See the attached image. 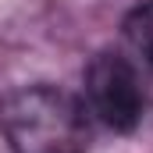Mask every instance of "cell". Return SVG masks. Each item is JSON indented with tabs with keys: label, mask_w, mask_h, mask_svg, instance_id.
Returning a JSON list of instances; mask_svg holds the SVG:
<instances>
[{
	"label": "cell",
	"mask_w": 153,
	"mask_h": 153,
	"mask_svg": "<svg viewBox=\"0 0 153 153\" xmlns=\"http://www.w3.org/2000/svg\"><path fill=\"white\" fill-rule=\"evenodd\" d=\"M0 132L11 153H85L89 111L61 85H22L0 100Z\"/></svg>",
	"instance_id": "1"
},
{
	"label": "cell",
	"mask_w": 153,
	"mask_h": 153,
	"mask_svg": "<svg viewBox=\"0 0 153 153\" xmlns=\"http://www.w3.org/2000/svg\"><path fill=\"white\" fill-rule=\"evenodd\" d=\"M125 36L132 43V50L153 68V0L135 7L128 18H125Z\"/></svg>",
	"instance_id": "3"
},
{
	"label": "cell",
	"mask_w": 153,
	"mask_h": 153,
	"mask_svg": "<svg viewBox=\"0 0 153 153\" xmlns=\"http://www.w3.org/2000/svg\"><path fill=\"white\" fill-rule=\"evenodd\" d=\"M85 111L111 132H135L146 114V89L135 64L117 53L100 50L85 68Z\"/></svg>",
	"instance_id": "2"
}]
</instances>
